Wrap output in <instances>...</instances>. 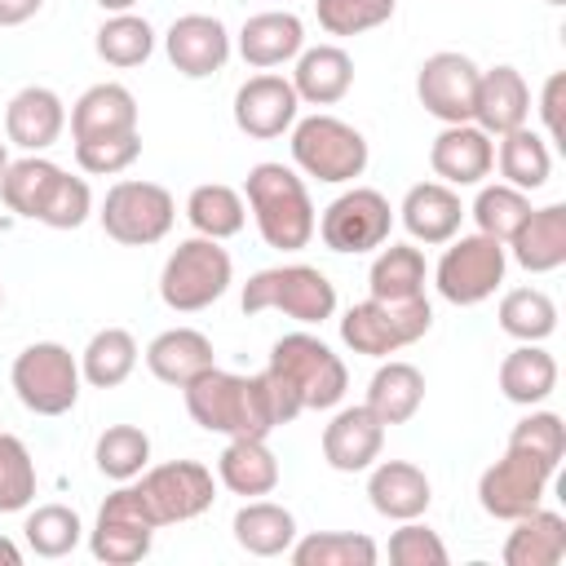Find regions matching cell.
<instances>
[{
  "instance_id": "cell-11",
  "label": "cell",
  "mask_w": 566,
  "mask_h": 566,
  "mask_svg": "<svg viewBox=\"0 0 566 566\" xmlns=\"http://www.w3.org/2000/svg\"><path fill=\"white\" fill-rule=\"evenodd\" d=\"M155 517L142 504L137 482H119V491H111L97 509V522L88 531V553L106 566H133L150 553L155 544Z\"/></svg>"
},
{
  "instance_id": "cell-55",
  "label": "cell",
  "mask_w": 566,
  "mask_h": 566,
  "mask_svg": "<svg viewBox=\"0 0 566 566\" xmlns=\"http://www.w3.org/2000/svg\"><path fill=\"white\" fill-rule=\"evenodd\" d=\"M4 168H9V155H4V142H0V177H4Z\"/></svg>"
},
{
  "instance_id": "cell-26",
  "label": "cell",
  "mask_w": 566,
  "mask_h": 566,
  "mask_svg": "<svg viewBox=\"0 0 566 566\" xmlns=\"http://www.w3.org/2000/svg\"><path fill=\"white\" fill-rule=\"evenodd\" d=\"M398 217H402V226H407V234L416 243H447V239L460 234L464 208H460L455 186H447V181H416L402 195Z\"/></svg>"
},
{
  "instance_id": "cell-57",
  "label": "cell",
  "mask_w": 566,
  "mask_h": 566,
  "mask_svg": "<svg viewBox=\"0 0 566 566\" xmlns=\"http://www.w3.org/2000/svg\"><path fill=\"white\" fill-rule=\"evenodd\" d=\"M0 305H4V287H0Z\"/></svg>"
},
{
  "instance_id": "cell-17",
  "label": "cell",
  "mask_w": 566,
  "mask_h": 566,
  "mask_svg": "<svg viewBox=\"0 0 566 566\" xmlns=\"http://www.w3.org/2000/svg\"><path fill=\"white\" fill-rule=\"evenodd\" d=\"M296 111H301V97H296L292 80H283L274 71L243 80L234 93V124H239V133H248L256 142L283 137L296 124Z\"/></svg>"
},
{
  "instance_id": "cell-33",
  "label": "cell",
  "mask_w": 566,
  "mask_h": 566,
  "mask_svg": "<svg viewBox=\"0 0 566 566\" xmlns=\"http://www.w3.org/2000/svg\"><path fill=\"white\" fill-rule=\"evenodd\" d=\"M557 389V358L539 340H522L500 363V394L517 407H539Z\"/></svg>"
},
{
  "instance_id": "cell-6",
  "label": "cell",
  "mask_w": 566,
  "mask_h": 566,
  "mask_svg": "<svg viewBox=\"0 0 566 566\" xmlns=\"http://www.w3.org/2000/svg\"><path fill=\"white\" fill-rule=\"evenodd\" d=\"M367 159H371L367 137L336 115H305L292 124V164L305 177L345 186L367 172Z\"/></svg>"
},
{
  "instance_id": "cell-4",
  "label": "cell",
  "mask_w": 566,
  "mask_h": 566,
  "mask_svg": "<svg viewBox=\"0 0 566 566\" xmlns=\"http://www.w3.org/2000/svg\"><path fill=\"white\" fill-rule=\"evenodd\" d=\"M230 279H234V261L221 248V239L195 234L168 252V261L159 270V301L177 314H199L226 296Z\"/></svg>"
},
{
  "instance_id": "cell-42",
  "label": "cell",
  "mask_w": 566,
  "mask_h": 566,
  "mask_svg": "<svg viewBox=\"0 0 566 566\" xmlns=\"http://www.w3.org/2000/svg\"><path fill=\"white\" fill-rule=\"evenodd\" d=\"M93 460H97V473L102 478L133 482L150 464V438L137 424H111V429H102V438L93 447Z\"/></svg>"
},
{
  "instance_id": "cell-31",
  "label": "cell",
  "mask_w": 566,
  "mask_h": 566,
  "mask_svg": "<svg viewBox=\"0 0 566 566\" xmlns=\"http://www.w3.org/2000/svg\"><path fill=\"white\" fill-rule=\"evenodd\" d=\"M217 478L226 491L256 500L279 486V460L265 447V438H230L226 451L217 455Z\"/></svg>"
},
{
  "instance_id": "cell-24",
  "label": "cell",
  "mask_w": 566,
  "mask_h": 566,
  "mask_svg": "<svg viewBox=\"0 0 566 566\" xmlns=\"http://www.w3.org/2000/svg\"><path fill=\"white\" fill-rule=\"evenodd\" d=\"M367 500H371V509L380 517L411 522V517H420L429 509L433 486H429V478H424L420 464H411V460H380V464H371Z\"/></svg>"
},
{
  "instance_id": "cell-14",
  "label": "cell",
  "mask_w": 566,
  "mask_h": 566,
  "mask_svg": "<svg viewBox=\"0 0 566 566\" xmlns=\"http://www.w3.org/2000/svg\"><path fill=\"white\" fill-rule=\"evenodd\" d=\"M137 491H142V504L150 509L155 526L190 522V517L208 513L217 500V482L199 460H168V464L142 469Z\"/></svg>"
},
{
  "instance_id": "cell-44",
  "label": "cell",
  "mask_w": 566,
  "mask_h": 566,
  "mask_svg": "<svg viewBox=\"0 0 566 566\" xmlns=\"http://www.w3.org/2000/svg\"><path fill=\"white\" fill-rule=\"evenodd\" d=\"M526 212H531V195H526V190H517V186H509V181L482 186V190H478V199H473L478 234L500 239V243H509V239H513V230L526 221Z\"/></svg>"
},
{
  "instance_id": "cell-2",
  "label": "cell",
  "mask_w": 566,
  "mask_h": 566,
  "mask_svg": "<svg viewBox=\"0 0 566 566\" xmlns=\"http://www.w3.org/2000/svg\"><path fill=\"white\" fill-rule=\"evenodd\" d=\"M181 394H186L190 420L199 429H208V433H221V438H270V429H279L265 376H239V371H221L212 363Z\"/></svg>"
},
{
  "instance_id": "cell-18",
  "label": "cell",
  "mask_w": 566,
  "mask_h": 566,
  "mask_svg": "<svg viewBox=\"0 0 566 566\" xmlns=\"http://www.w3.org/2000/svg\"><path fill=\"white\" fill-rule=\"evenodd\" d=\"M385 447V424L358 402V407H340L327 424H323V460L336 473H363L380 460Z\"/></svg>"
},
{
  "instance_id": "cell-50",
  "label": "cell",
  "mask_w": 566,
  "mask_h": 566,
  "mask_svg": "<svg viewBox=\"0 0 566 566\" xmlns=\"http://www.w3.org/2000/svg\"><path fill=\"white\" fill-rule=\"evenodd\" d=\"M88 212H93V190H88V181L66 172V177L57 181V190H53V199H49L40 226H49V230H80V226L88 221Z\"/></svg>"
},
{
  "instance_id": "cell-21",
  "label": "cell",
  "mask_w": 566,
  "mask_h": 566,
  "mask_svg": "<svg viewBox=\"0 0 566 566\" xmlns=\"http://www.w3.org/2000/svg\"><path fill=\"white\" fill-rule=\"evenodd\" d=\"M495 164V142L478 124H447L429 146V168L447 186H478Z\"/></svg>"
},
{
  "instance_id": "cell-7",
  "label": "cell",
  "mask_w": 566,
  "mask_h": 566,
  "mask_svg": "<svg viewBox=\"0 0 566 566\" xmlns=\"http://www.w3.org/2000/svg\"><path fill=\"white\" fill-rule=\"evenodd\" d=\"M433 323V310L424 296L416 301H358L345 310L340 318V340L354 349V354H367V358H389L407 345H416Z\"/></svg>"
},
{
  "instance_id": "cell-23",
  "label": "cell",
  "mask_w": 566,
  "mask_h": 566,
  "mask_svg": "<svg viewBox=\"0 0 566 566\" xmlns=\"http://www.w3.org/2000/svg\"><path fill=\"white\" fill-rule=\"evenodd\" d=\"M513 261L526 270V274H553L566 265V203H544V208H531L526 221L513 230L509 248Z\"/></svg>"
},
{
  "instance_id": "cell-3",
  "label": "cell",
  "mask_w": 566,
  "mask_h": 566,
  "mask_svg": "<svg viewBox=\"0 0 566 566\" xmlns=\"http://www.w3.org/2000/svg\"><path fill=\"white\" fill-rule=\"evenodd\" d=\"M243 195H248V208H252V221L261 230V239L279 252H301L310 239H314V203H310V190L305 181L296 177V168L287 164H252L248 168V181H243Z\"/></svg>"
},
{
  "instance_id": "cell-27",
  "label": "cell",
  "mask_w": 566,
  "mask_h": 566,
  "mask_svg": "<svg viewBox=\"0 0 566 566\" xmlns=\"http://www.w3.org/2000/svg\"><path fill=\"white\" fill-rule=\"evenodd\" d=\"M292 88L310 106H336L354 88V57L340 44H314L296 53Z\"/></svg>"
},
{
  "instance_id": "cell-52",
  "label": "cell",
  "mask_w": 566,
  "mask_h": 566,
  "mask_svg": "<svg viewBox=\"0 0 566 566\" xmlns=\"http://www.w3.org/2000/svg\"><path fill=\"white\" fill-rule=\"evenodd\" d=\"M44 0H0V27H22L40 13Z\"/></svg>"
},
{
  "instance_id": "cell-35",
  "label": "cell",
  "mask_w": 566,
  "mask_h": 566,
  "mask_svg": "<svg viewBox=\"0 0 566 566\" xmlns=\"http://www.w3.org/2000/svg\"><path fill=\"white\" fill-rule=\"evenodd\" d=\"M367 287L376 301H416L424 296V252L411 243H380L371 270H367Z\"/></svg>"
},
{
  "instance_id": "cell-36",
  "label": "cell",
  "mask_w": 566,
  "mask_h": 566,
  "mask_svg": "<svg viewBox=\"0 0 566 566\" xmlns=\"http://www.w3.org/2000/svg\"><path fill=\"white\" fill-rule=\"evenodd\" d=\"M137 367V340L128 327H102L88 336L84 354H80V376L93 389H115L133 376Z\"/></svg>"
},
{
  "instance_id": "cell-48",
  "label": "cell",
  "mask_w": 566,
  "mask_h": 566,
  "mask_svg": "<svg viewBox=\"0 0 566 566\" xmlns=\"http://www.w3.org/2000/svg\"><path fill=\"white\" fill-rule=\"evenodd\" d=\"M142 155V137L124 133V137H97V142H75V164L93 177H115L124 168H133Z\"/></svg>"
},
{
  "instance_id": "cell-32",
  "label": "cell",
  "mask_w": 566,
  "mask_h": 566,
  "mask_svg": "<svg viewBox=\"0 0 566 566\" xmlns=\"http://www.w3.org/2000/svg\"><path fill=\"white\" fill-rule=\"evenodd\" d=\"M62 177H66V168H57L53 159H44V155H22V159H13V164L4 168V177H0V199H4L9 212L27 217V221H40Z\"/></svg>"
},
{
  "instance_id": "cell-54",
  "label": "cell",
  "mask_w": 566,
  "mask_h": 566,
  "mask_svg": "<svg viewBox=\"0 0 566 566\" xmlns=\"http://www.w3.org/2000/svg\"><path fill=\"white\" fill-rule=\"evenodd\" d=\"M93 4H97V9H106V13H128L137 0H93Z\"/></svg>"
},
{
  "instance_id": "cell-13",
  "label": "cell",
  "mask_w": 566,
  "mask_h": 566,
  "mask_svg": "<svg viewBox=\"0 0 566 566\" xmlns=\"http://www.w3.org/2000/svg\"><path fill=\"white\" fill-rule=\"evenodd\" d=\"M548 482H553V469L544 460H535L531 451L504 447V455L491 469H482V478H478V504L486 517L517 522L522 513L544 504Z\"/></svg>"
},
{
  "instance_id": "cell-29",
  "label": "cell",
  "mask_w": 566,
  "mask_h": 566,
  "mask_svg": "<svg viewBox=\"0 0 566 566\" xmlns=\"http://www.w3.org/2000/svg\"><path fill=\"white\" fill-rule=\"evenodd\" d=\"M424 402V371L416 363L389 358L376 367V376L367 380V411L389 429V424H407Z\"/></svg>"
},
{
  "instance_id": "cell-16",
  "label": "cell",
  "mask_w": 566,
  "mask_h": 566,
  "mask_svg": "<svg viewBox=\"0 0 566 566\" xmlns=\"http://www.w3.org/2000/svg\"><path fill=\"white\" fill-rule=\"evenodd\" d=\"M164 53L186 80H208L230 62V31L212 13H181L164 31Z\"/></svg>"
},
{
  "instance_id": "cell-46",
  "label": "cell",
  "mask_w": 566,
  "mask_h": 566,
  "mask_svg": "<svg viewBox=\"0 0 566 566\" xmlns=\"http://www.w3.org/2000/svg\"><path fill=\"white\" fill-rule=\"evenodd\" d=\"M314 13L327 35H363L394 18V0H314Z\"/></svg>"
},
{
  "instance_id": "cell-45",
  "label": "cell",
  "mask_w": 566,
  "mask_h": 566,
  "mask_svg": "<svg viewBox=\"0 0 566 566\" xmlns=\"http://www.w3.org/2000/svg\"><path fill=\"white\" fill-rule=\"evenodd\" d=\"M35 500V460L22 438L0 433V513H22Z\"/></svg>"
},
{
  "instance_id": "cell-40",
  "label": "cell",
  "mask_w": 566,
  "mask_h": 566,
  "mask_svg": "<svg viewBox=\"0 0 566 566\" xmlns=\"http://www.w3.org/2000/svg\"><path fill=\"white\" fill-rule=\"evenodd\" d=\"M500 332L513 340H548L557 332V305L539 287H513L500 296Z\"/></svg>"
},
{
  "instance_id": "cell-8",
  "label": "cell",
  "mask_w": 566,
  "mask_h": 566,
  "mask_svg": "<svg viewBox=\"0 0 566 566\" xmlns=\"http://www.w3.org/2000/svg\"><path fill=\"white\" fill-rule=\"evenodd\" d=\"M13 394L35 416H66L80 402V358L57 340L27 345L9 367Z\"/></svg>"
},
{
  "instance_id": "cell-51",
  "label": "cell",
  "mask_w": 566,
  "mask_h": 566,
  "mask_svg": "<svg viewBox=\"0 0 566 566\" xmlns=\"http://www.w3.org/2000/svg\"><path fill=\"white\" fill-rule=\"evenodd\" d=\"M566 97V75L562 71H553L548 80H544V88H539V119H544V128H548V137L544 142H566V119H562V102Z\"/></svg>"
},
{
  "instance_id": "cell-9",
  "label": "cell",
  "mask_w": 566,
  "mask_h": 566,
  "mask_svg": "<svg viewBox=\"0 0 566 566\" xmlns=\"http://www.w3.org/2000/svg\"><path fill=\"white\" fill-rule=\"evenodd\" d=\"M97 217H102L106 239H115V243H124V248H150V243H159V239L172 230L177 203H172V195H168L159 181H137V177H128V181H115V186L106 190Z\"/></svg>"
},
{
  "instance_id": "cell-10",
  "label": "cell",
  "mask_w": 566,
  "mask_h": 566,
  "mask_svg": "<svg viewBox=\"0 0 566 566\" xmlns=\"http://www.w3.org/2000/svg\"><path fill=\"white\" fill-rule=\"evenodd\" d=\"M504 265H509V252L500 239L460 234V239H447L433 283H438L442 301H451V305H482L504 283Z\"/></svg>"
},
{
  "instance_id": "cell-38",
  "label": "cell",
  "mask_w": 566,
  "mask_h": 566,
  "mask_svg": "<svg viewBox=\"0 0 566 566\" xmlns=\"http://www.w3.org/2000/svg\"><path fill=\"white\" fill-rule=\"evenodd\" d=\"M495 164H500V177L517 190H539L553 172V155H548V142L535 133V128H513L500 137V150H495Z\"/></svg>"
},
{
  "instance_id": "cell-19",
  "label": "cell",
  "mask_w": 566,
  "mask_h": 566,
  "mask_svg": "<svg viewBox=\"0 0 566 566\" xmlns=\"http://www.w3.org/2000/svg\"><path fill=\"white\" fill-rule=\"evenodd\" d=\"M62 128H66V106H62V97H57L53 88H44V84L18 88V93L9 97V106H4V137H9L13 146H22L27 155L49 150V146L62 137Z\"/></svg>"
},
{
  "instance_id": "cell-28",
  "label": "cell",
  "mask_w": 566,
  "mask_h": 566,
  "mask_svg": "<svg viewBox=\"0 0 566 566\" xmlns=\"http://www.w3.org/2000/svg\"><path fill=\"white\" fill-rule=\"evenodd\" d=\"M146 367L155 380L186 389L199 371L212 367V340L199 327H168L146 345Z\"/></svg>"
},
{
  "instance_id": "cell-15",
  "label": "cell",
  "mask_w": 566,
  "mask_h": 566,
  "mask_svg": "<svg viewBox=\"0 0 566 566\" xmlns=\"http://www.w3.org/2000/svg\"><path fill=\"white\" fill-rule=\"evenodd\" d=\"M416 97L442 124H473V97H478L473 57H464L455 49L429 53L416 71Z\"/></svg>"
},
{
  "instance_id": "cell-47",
  "label": "cell",
  "mask_w": 566,
  "mask_h": 566,
  "mask_svg": "<svg viewBox=\"0 0 566 566\" xmlns=\"http://www.w3.org/2000/svg\"><path fill=\"white\" fill-rule=\"evenodd\" d=\"M509 447L531 451L535 460H544V464L557 473V464H562V455H566V424H562L557 411H531V416H522V420L513 424Z\"/></svg>"
},
{
  "instance_id": "cell-56",
  "label": "cell",
  "mask_w": 566,
  "mask_h": 566,
  "mask_svg": "<svg viewBox=\"0 0 566 566\" xmlns=\"http://www.w3.org/2000/svg\"><path fill=\"white\" fill-rule=\"evenodd\" d=\"M544 4H566V0H544Z\"/></svg>"
},
{
  "instance_id": "cell-37",
  "label": "cell",
  "mask_w": 566,
  "mask_h": 566,
  "mask_svg": "<svg viewBox=\"0 0 566 566\" xmlns=\"http://www.w3.org/2000/svg\"><path fill=\"white\" fill-rule=\"evenodd\" d=\"M186 217H190L195 234H203V239H234L243 230V221H248V203H243V195L234 186L203 181V186L190 190Z\"/></svg>"
},
{
  "instance_id": "cell-1",
  "label": "cell",
  "mask_w": 566,
  "mask_h": 566,
  "mask_svg": "<svg viewBox=\"0 0 566 566\" xmlns=\"http://www.w3.org/2000/svg\"><path fill=\"white\" fill-rule=\"evenodd\" d=\"M261 376H265L279 424L296 420L301 411H332L349 389V371L340 354H332V345H323L310 332L279 336Z\"/></svg>"
},
{
  "instance_id": "cell-34",
  "label": "cell",
  "mask_w": 566,
  "mask_h": 566,
  "mask_svg": "<svg viewBox=\"0 0 566 566\" xmlns=\"http://www.w3.org/2000/svg\"><path fill=\"white\" fill-rule=\"evenodd\" d=\"M234 544L252 557H283L296 539V517L292 509L274 504V500H248L239 513H234Z\"/></svg>"
},
{
  "instance_id": "cell-30",
  "label": "cell",
  "mask_w": 566,
  "mask_h": 566,
  "mask_svg": "<svg viewBox=\"0 0 566 566\" xmlns=\"http://www.w3.org/2000/svg\"><path fill=\"white\" fill-rule=\"evenodd\" d=\"M557 562H566V517L539 504L513 522L504 539V566H557Z\"/></svg>"
},
{
  "instance_id": "cell-39",
  "label": "cell",
  "mask_w": 566,
  "mask_h": 566,
  "mask_svg": "<svg viewBox=\"0 0 566 566\" xmlns=\"http://www.w3.org/2000/svg\"><path fill=\"white\" fill-rule=\"evenodd\" d=\"M287 557L296 566H376L380 548L367 535L354 531H314L305 539H292Z\"/></svg>"
},
{
  "instance_id": "cell-22",
  "label": "cell",
  "mask_w": 566,
  "mask_h": 566,
  "mask_svg": "<svg viewBox=\"0 0 566 566\" xmlns=\"http://www.w3.org/2000/svg\"><path fill=\"white\" fill-rule=\"evenodd\" d=\"M137 133V97L124 84H93L71 106V142H97V137H124Z\"/></svg>"
},
{
  "instance_id": "cell-53",
  "label": "cell",
  "mask_w": 566,
  "mask_h": 566,
  "mask_svg": "<svg viewBox=\"0 0 566 566\" xmlns=\"http://www.w3.org/2000/svg\"><path fill=\"white\" fill-rule=\"evenodd\" d=\"M0 562H4V566H18V562H22V548H18L13 539H4V535H0Z\"/></svg>"
},
{
  "instance_id": "cell-41",
  "label": "cell",
  "mask_w": 566,
  "mask_h": 566,
  "mask_svg": "<svg viewBox=\"0 0 566 566\" xmlns=\"http://www.w3.org/2000/svg\"><path fill=\"white\" fill-rule=\"evenodd\" d=\"M93 49H97V57H102L106 66L128 71V66H142V62L155 53V31H150V22L137 18L133 9H128V13H111V18L97 27Z\"/></svg>"
},
{
  "instance_id": "cell-5",
  "label": "cell",
  "mask_w": 566,
  "mask_h": 566,
  "mask_svg": "<svg viewBox=\"0 0 566 566\" xmlns=\"http://www.w3.org/2000/svg\"><path fill=\"white\" fill-rule=\"evenodd\" d=\"M243 314H261V310H279L296 323H323L336 314V283L318 270V265H270V270H256L248 283H243V296H239Z\"/></svg>"
},
{
  "instance_id": "cell-49",
  "label": "cell",
  "mask_w": 566,
  "mask_h": 566,
  "mask_svg": "<svg viewBox=\"0 0 566 566\" xmlns=\"http://www.w3.org/2000/svg\"><path fill=\"white\" fill-rule=\"evenodd\" d=\"M389 562L394 566H447V544L438 539V531L411 517L389 535Z\"/></svg>"
},
{
  "instance_id": "cell-43",
  "label": "cell",
  "mask_w": 566,
  "mask_h": 566,
  "mask_svg": "<svg viewBox=\"0 0 566 566\" xmlns=\"http://www.w3.org/2000/svg\"><path fill=\"white\" fill-rule=\"evenodd\" d=\"M22 535H27V548H31L35 557H66V553H75V544L84 539V522H80V513L66 509V504H40V509L27 513Z\"/></svg>"
},
{
  "instance_id": "cell-12",
  "label": "cell",
  "mask_w": 566,
  "mask_h": 566,
  "mask_svg": "<svg viewBox=\"0 0 566 566\" xmlns=\"http://www.w3.org/2000/svg\"><path fill=\"white\" fill-rule=\"evenodd\" d=\"M318 239L332 248V252H371L380 243H389V230H394V208L380 190L371 186H349L345 195H336L323 217H318Z\"/></svg>"
},
{
  "instance_id": "cell-20",
  "label": "cell",
  "mask_w": 566,
  "mask_h": 566,
  "mask_svg": "<svg viewBox=\"0 0 566 566\" xmlns=\"http://www.w3.org/2000/svg\"><path fill=\"white\" fill-rule=\"evenodd\" d=\"M531 115V88L517 66H491L478 71V97H473V124L486 137H504L522 128Z\"/></svg>"
},
{
  "instance_id": "cell-25",
  "label": "cell",
  "mask_w": 566,
  "mask_h": 566,
  "mask_svg": "<svg viewBox=\"0 0 566 566\" xmlns=\"http://www.w3.org/2000/svg\"><path fill=\"white\" fill-rule=\"evenodd\" d=\"M301 49H305V27H301L296 13L265 9V13H252L239 27V57L252 71H274L283 62H292Z\"/></svg>"
}]
</instances>
